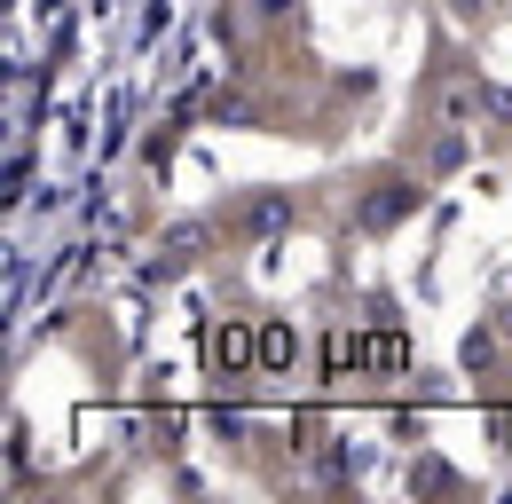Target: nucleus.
Wrapping results in <instances>:
<instances>
[{"mask_svg": "<svg viewBox=\"0 0 512 504\" xmlns=\"http://www.w3.org/2000/svg\"><path fill=\"white\" fill-rule=\"evenodd\" d=\"M418 205H426V189L410 182V174H386V182L363 189V205H355V229H363V237H386V229H402Z\"/></svg>", "mask_w": 512, "mask_h": 504, "instance_id": "nucleus-1", "label": "nucleus"}, {"mask_svg": "<svg viewBox=\"0 0 512 504\" xmlns=\"http://www.w3.org/2000/svg\"><path fill=\"white\" fill-rule=\"evenodd\" d=\"M205 245H213V229H205V221H182V229H174V237L158 245V260H150V276L166 284V276H182V268H197V252H205Z\"/></svg>", "mask_w": 512, "mask_h": 504, "instance_id": "nucleus-2", "label": "nucleus"}, {"mask_svg": "<svg viewBox=\"0 0 512 504\" xmlns=\"http://www.w3.org/2000/svg\"><path fill=\"white\" fill-rule=\"evenodd\" d=\"M371 371H410V339H402V331H394V323H379V331H371Z\"/></svg>", "mask_w": 512, "mask_h": 504, "instance_id": "nucleus-3", "label": "nucleus"}, {"mask_svg": "<svg viewBox=\"0 0 512 504\" xmlns=\"http://www.w3.org/2000/svg\"><path fill=\"white\" fill-rule=\"evenodd\" d=\"M284 221H292V197H276V189L245 205V229H253V237H268V229H284Z\"/></svg>", "mask_w": 512, "mask_h": 504, "instance_id": "nucleus-4", "label": "nucleus"}, {"mask_svg": "<svg viewBox=\"0 0 512 504\" xmlns=\"http://www.w3.org/2000/svg\"><path fill=\"white\" fill-rule=\"evenodd\" d=\"M213 363H221V371L237 378V371H245V363H253V339H245L237 323H229V331H213Z\"/></svg>", "mask_w": 512, "mask_h": 504, "instance_id": "nucleus-5", "label": "nucleus"}, {"mask_svg": "<svg viewBox=\"0 0 512 504\" xmlns=\"http://www.w3.org/2000/svg\"><path fill=\"white\" fill-rule=\"evenodd\" d=\"M292 355H300V339H292L284 323H268V331H260V363H268V371H284Z\"/></svg>", "mask_w": 512, "mask_h": 504, "instance_id": "nucleus-6", "label": "nucleus"}, {"mask_svg": "<svg viewBox=\"0 0 512 504\" xmlns=\"http://www.w3.org/2000/svg\"><path fill=\"white\" fill-rule=\"evenodd\" d=\"M253 16H292V0H253Z\"/></svg>", "mask_w": 512, "mask_h": 504, "instance_id": "nucleus-7", "label": "nucleus"}]
</instances>
